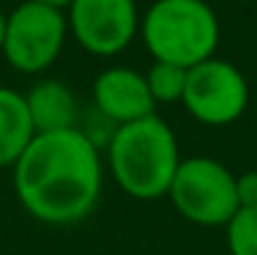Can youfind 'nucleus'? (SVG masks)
I'll use <instances>...</instances> for the list:
<instances>
[{
  "mask_svg": "<svg viewBox=\"0 0 257 255\" xmlns=\"http://www.w3.org/2000/svg\"><path fill=\"white\" fill-rule=\"evenodd\" d=\"M3 36H6V14L0 11V50H3Z\"/></svg>",
  "mask_w": 257,
  "mask_h": 255,
  "instance_id": "obj_15",
  "label": "nucleus"
},
{
  "mask_svg": "<svg viewBox=\"0 0 257 255\" xmlns=\"http://www.w3.org/2000/svg\"><path fill=\"white\" fill-rule=\"evenodd\" d=\"M93 105L104 121L115 126L148 118L156 110V102L148 91L143 71L128 66H109L93 80Z\"/></svg>",
  "mask_w": 257,
  "mask_h": 255,
  "instance_id": "obj_8",
  "label": "nucleus"
},
{
  "mask_svg": "<svg viewBox=\"0 0 257 255\" xmlns=\"http://www.w3.org/2000/svg\"><path fill=\"white\" fill-rule=\"evenodd\" d=\"M181 105L205 126H230L249 107V82L235 63L213 55L189 69Z\"/></svg>",
  "mask_w": 257,
  "mask_h": 255,
  "instance_id": "obj_6",
  "label": "nucleus"
},
{
  "mask_svg": "<svg viewBox=\"0 0 257 255\" xmlns=\"http://www.w3.org/2000/svg\"><path fill=\"white\" fill-rule=\"evenodd\" d=\"M11 173L20 206L41 225L52 228L88 220L104 187L99 143L79 126L36 135Z\"/></svg>",
  "mask_w": 257,
  "mask_h": 255,
  "instance_id": "obj_1",
  "label": "nucleus"
},
{
  "mask_svg": "<svg viewBox=\"0 0 257 255\" xmlns=\"http://www.w3.org/2000/svg\"><path fill=\"white\" fill-rule=\"evenodd\" d=\"M224 241L230 255H257V206L235 211L224 225Z\"/></svg>",
  "mask_w": 257,
  "mask_h": 255,
  "instance_id": "obj_12",
  "label": "nucleus"
},
{
  "mask_svg": "<svg viewBox=\"0 0 257 255\" xmlns=\"http://www.w3.org/2000/svg\"><path fill=\"white\" fill-rule=\"evenodd\" d=\"M28 113L33 121L36 135L47 132H63V129H77V96L74 91L60 80H41L25 94Z\"/></svg>",
  "mask_w": 257,
  "mask_h": 255,
  "instance_id": "obj_9",
  "label": "nucleus"
},
{
  "mask_svg": "<svg viewBox=\"0 0 257 255\" xmlns=\"http://www.w3.org/2000/svg\"><path fill=\"white\" fill-rule=\"evenodd\" d=\"M39 3H47V6H55V9H60V11H63V9H69V6H71V3H74V0H39Z\"/></svg>",
  "mask_w": 257,
  "mask_h": 255,
  "instance_id": "obj_14",
  "label": "nucleus"
},
{
  "mask_svg": "<svg viewBox=\"0 0 257 255\" xmlns=\"http://www.w3.org/2000/svg\"><path fill=\"white\" fill-rule=\"evenodd\" d=\"M173 209L200 228H224L235 217V173L213 156H183L167 192Z\"/></svg>",
  "mask_w": 257,
  "mask_h": 255,
  "instance_id": "obj_4",
  "label": "nucleus"
},
{
  "mask_svg": "<svg viewBox=\"0 0 257 255\" xmlns=\"http://www.w3.org/2000/svg\"><path fill=\"white\" fill-rule=\"evenodd\" d=\"M66 22L77 44L99 58L123 52L140 33V11L134 0H74Z\"/></svg>",
  "mask_w": 257,
  "mask_h": 255,
  "instance_id": "obj_7",
  "label": "nucleus"
},
{
  "mask_svg": "<svg viewBox=\"0 0 257 255\" xmlns=\"http://www.w3.org/2000/svg\"><path fill=\"white\" fill-rule=\"evenodd\" d=\"M181 159L173 126L156 113L115 126L107 140V170L118 190L134 200L167 198Z\"/></svg>",
  "mask_w": 257,
  "mask_h": 255,
  "instance_id": "obj_2",
  "label": "nucleus"
},
{
  "mask_svg": "<svg viewBox=\"0 0 257 255\" xmlns=\"http://www.w3.org/2000/svg\"><path fill=\"white\" fill-rule=\"evenodd\" d=\"M140 36L154 60L192 69L216 55L222 28L205 0H156L140 17Z\"/></svg>",
  "mask_w": 257,
  "mask_h": 255,
  "instance_id": "obj_3",
  "label": "nucleus"
},
{
  "mask_svg": "<svg viewBox=\"0 0 257 255\" xmlns=\"http://www.w3.org/2000/svg\"><path fill=\"white\" fill-rule=\"evenodd\" d=\"M36 137L25 94L0 85V170L14 167Z\"/></svg>",
  "mask_w": 257,
  "mask_h": 255,
  "instance_id": "obj_10",
  "label": "nucleus"
},
{
  "mask_svg": "<svg viewBox=\"0 0 257 255\" xmlns=\"http://www.w3.org/2000/svg\"><path fill=\"white\" fill-rule=\"evenodd\" d=\"M69 33L63 11L55 6L25 0L11 14H6L3 58L22 74H41L60 58Z\"/></svg>",
  "mask_w": 257,
  "mask_h": 255,
  "instance_id": "obj_5",
  "label": "nucleus"
},
{
  "mask_svg": "<svg viewBox=\"0 0 257 255\" xmlns=\"http://www.w3.org/2000/svg\"><path fill=\"white\" fill-rule=\"evenodd\" d=\"M235 192L241 209H254L257 206V170H243L235 176Z\"/></svg>",
  "mask_w": 257,
  "mask_h": 255,
  "instance_id": "obj_13",
  "label": "nucleus"
},
{
  "mask_svg": "<svg viewBox=\"0 0 257 255\" xmlns=\"http://www.w3.org/2000/svg\"><path fill=\"white\" fill-rule=\"evenodd\" d=\"M186 74H189V69H183V66L154 60L151 69L145 71V80H148V91H151V96H154L156 105H173V102H181L183 91H186Z\"/></svg>",
  "mask_w": 257,
  "mask_h": 255,
  "instance_id": "obj_11",
  "label": "nucleus"
}]
</instances>
